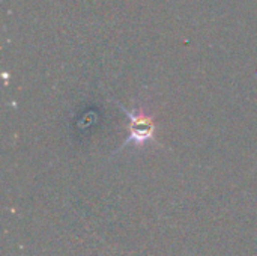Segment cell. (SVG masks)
<instances>
[{
	"instance_id": "cell-1",
	"label": "cell",
	"mask_w": 257,
	"mask_h": 256,
	"mask_svg": "<svg viewBox=\"0 0 257 256\" xmlns=\"http://www.w3.org/2000/svg\"><path fill=\"white\" fill-rule=\"evenodd\" d=\"M131 116V124H130V134H131V140L142 143L149 140L154 136V122L151 118L145 116V115H130Z\"/></svg>"
}]
</instances>
